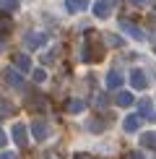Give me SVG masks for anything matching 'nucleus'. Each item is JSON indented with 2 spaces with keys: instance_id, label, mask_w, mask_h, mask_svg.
Returning a JSON list of instances; mask_svg holds the SVG:
<instances>
[{
  "instance_id": "22",
  "label": "nucleus",
  "mask_w": 156,
  "mask_h": 159,
  "mask_svg": "<svg viewBox=\"0 0 156 159\" xmlns=\"http://www.w3.org/2000/svg\"><path fill=\"white\" fill-rule=\"evenodd\" d=\"M5 143H8V136H5V130H3V128H0V149H3V146H5Z\"/></svg>"
},
{
  "instance_id": "24",
  "label": "nucleus",
  "mask_w": 156,
  "mask_h": 159,
  "mask_svg": "<svg viewBox=\"0 0 156 159\" xmlns=\"http://www.w3.org/2000/svg\"><path fill=\"white\" fill-rule=\"evenodd\" d=\"M128 159H146V154H141V151H130Z\"/></svg>"
},
{
  "instance_id": "7",
  "label": "nucleus",
  "mask_w": 156,
  "mask_h": 159,
  "mask_svg": "<svg viewBox=\"0 0 156 159\" xmlns=\"http://www.w3.org/2000/svg\"><path fill=\"white\" fill-rule=\"evenodd\" d=\"M13 65H16L21 73H29V70H31V57L26 55V52H18V55L13 57Z\"/></svg>"
},
{
  "instance_id": "13",
  "label": "nucleus",
  "mask_w": 156,
  "mask_h": 159,
  "mask_svg": "<svg viewBox=\"0 0 156 159\" xmlns=\"http://www.w3.org/2000/svg\"><path fill=\"white\" fill-rule=\"evenodd\" d=\"M115 102L120 104V107H130V104H135V97L130 94V91H117V97H115Z\"/></svg>"
},
{
  "instance_id": "17",
  "label": "nucleus",
  "mask_w": 156,
  "mask_h": 159,
  "mask_svg": "<svg viewBox=\"0 0 156 159\" xmlns=\"http://www.w3.org/2000/svg\"><path fill=\"white\" fill-rule=\"evenodd\" d=\"M31 78H34V84H42L44 78H47V70H44V68H34V70H31Z\"/></svg>"
},
{
  "instance_id": "4",
  "label": "nucleus",
  "mask_w": 156,
  "mask_h": 159,
  "mask_svg": "<svg viewBox=\"0 0 156 159\" xmlns=\"http://www.w3.org/2000/svg\"><path fill=\"white\" fill-rule=\"evenodd\" d=\"M120 29L125 31L128 37H133L135 42H143V39H146V34H143V31H141V29H138V26H135L133 21H128V18H122V21H120Z\"/></svg>"
},
{
  "instance_id": "27",
  "label": "nucleus",
  "mask_w": 156,
  "mask_h": 159,
  "mask_svg": "<svg viewBox=\"0 0 156 159\" xmlns=\"http://www.w3.org/2000/svg\"><path fill=\"white\" fill-rule=\"evenodd\" d=\"M154 52H156V47H154Z\"/></svg>"
},
{
  "instance_id": "9",
  "label": "nucleus",
  "mask_w": 156,
  "mask_h": 159,
  "mask_svg": "<svg viewBox=\"0 0 156 159\" xmlns=\"http://www.w3.org/2000/svg\"><path fill=\"white\" fill-rule=\"evenodd\" d=\"M122 81H125V76L120 73V70H109L107 78H104V84H107V89H120Z\"/></svg>"
},
{
  "instance_id": "3",
  "label": "nucleus",
  "mask_w": 156,
  "mask_h": 159,
  "mask_svg": "<svg viewBox=\"0 0 156 159\" xmlns=\"http://www.w3.org/2000/svg\"><path fill=\"white\" fill-rule=\"evenodd\" d=\"M24 44H26L29 50L44 47V44H47V34H44V31H29V34L24 37Z\"/></svg>"
},
{
  "instance_id": "15",
  "label": "nucleus",
  "mask_w": 156,
  "mask_h": 159,
  "mask_svg": "<svg viewBox=\"0 0 156 159\" xmlns=\"http://www.w3.org/2000/svg\"><path fill=\"white\" fill-rule=\"evenodd\" d=\"M18 8H21V0H0V11L13 13V11H18Z\"/></svg>"
},
{
  "instance_id": "5",
  "label": "nucleus",
  "mask_w": 156,
  "mask_h": 159,
  "mask_svg": "<svg viewBox=\"0 0 156 159\" xmlns=\"http://www.w3.org/2000/svg\"><path fill=\"white\" fill-rule=\"evenodd\" d=\"M11 133H13V141H16L18 146H26V143H29V128H26L24 123H16Z\"/></svg>"
},
{
  "instance_id": "16",
  "label": "nucleus",
  "mask_w": 156,
  "mask_h": 159,
  "mask_svg": "<svg viewBox=\"0 0 156 159\" xmlns=\"http://www.w3.org/2000/svg\"><path fill=\"white\" fill-rule=\"evenodd\" d=\"M68 110L73 112V115H78V112H83V110H86V102H81V99H70Z\"/></svg>"
},
{
  "instance_id": "26",
  "label": "nucleus",
  "mask_w": 156,
  "mask_h": 159,
  "mask_svg": "<svg viewBox=\"0 0 156 159\" xmlns=\"http://www.w3.org/2000/svg\"><path fill=\"white\" fill-rule=\"evenodd\" d=\"M130 3H135V5H143V3H148V0H130Z\"/></svg>"
},
{
  "instance_id": "2",
  "label": "nucleus",
  "mask_w": 156,
  "mask_h": 159,
  "mask_svg": "<svg viewBox=\"0 0 156 159\" xmlns=\"http://www.w3.org/2000/svg\"><path fill=\"white\" fill-rule=\"evenodd\" d=\"M130 86H133L135 91L148 89V76H146V70H141V68H133V70H130Z\"/></svg>"
},
{
  "instance_id": "10",
  "label": "nucleus",
  "mask_w": 156,
  "mask_h": 159,
  "mask_svg": "<svg viewBox=\"0 0 156 159\" xmlns=\"http://www.w3.org/2000/svg\"><path fill=\"white\" fill-rule=\"evenodd\" d=\"M122 128H125V133H138V128H141V115H128L125 120H122Z\"/></svg>"
},
{
  "instance_id": "18",
  "label": "nucleus",
  "mask_w": 156,
  "mask_h": 159,
  "mask_svg": "<svg viewBox=\"0 0 156 159\" xmlns=\"http://www.w3.org/2000/svg\"><path fill=\"white\" fill-rule=\"evenodd\" d=\"M8 115H13V104L0 99V117H8Z\"/></svg>"
},
{
  "instance_id": "8",
  "label": "nucleus",
  "mask_w": 156,
  "mask_h": 159,
  "mask_svg": "<svg viewBox=\"0 0 156 159\" xmlns=\"http://www.w3.org/2000/svg\"><path fill=\"white\" fill-rule=\"evenodd\" d=\"M109 13H112V3L109 0H96L94 3V16L96 18H107Z\"/></svg>"
},
{
  "instance_id": "12",
  "label": "nucleus",
  "mask_w": 156,
  "mask_h": 159,
  "mask_svg": "<svg viewBox=\"0 0 156 159\" xmlns=\"http://www.w3.org/2000/svg\"><path fill=\"white\" fill-rule=\"evenodd\" d=\"M138 110H141V117H154V120H156V115H154V102H151V99H141V102H138Z\"/></svg>"
},
{
  "instance_id": "23",
  "label": "nucleus",
  "mask_w": 156,
  "mask_h": 159,
  "mask_svg": "<svg viewBox=\"0 0 156 159\" xmlns=\"http://www.w3.org/2000/svg\"><path fill=\"white\" fill-rule=\"evenodd\" d=\"M104 104H107V97L99 94V97H96V107H104Z\"/></svg>"
},
{
  "instance_id": "14",
  "label": "nucleus",
  "mask_w": 156,
  "mask_h": 159,
  "mask_svg": "<svg viewBox=\"0 0 156 159\" xmlns=\"http://www.w3.org/2000/svg\"><path fill=\"white\" fill-rule=\"evenodd\" d=\"M141 146H146V149H156V130L141 133Z\"/></svg>"
},
{
  "instance_id": "1",
  "label": "nucleus",
  "mask_w": 156,
  "mask_h": 159,
  "mask_svg": "<svg viewBox=\"0 0 156 159\" xmlns=\"http://www.w3.org/2000/svg\"><path fill=\"white\" fill-rule=\"evenodd\" d=\"M3 78H5V84H8L11 89L24 91V76H21V70H16V68H5V70H3Z\"/></svg>"
},
{
  "instance_id": "25",
  "label": "nucleus",
  "mask_w": 156,
  "mask_h": 159,
  "mask_svg": "<svg viewBox=\"0 0 156 159\" xmlns=\"http://www.w3.org/2000/svg\"><path fill=\"white\" fill-rule=\"evenodd\" d=\"M0 159H16V154H13V151H3V154H0Z\"/></svg>"
},
{
  "instance_id": "19",
  "label": "nucleus",
  "mask_w": 156,
  "mask_h": 159,
  "mask_svg": "<svg viewBox=\"0 0 156 159\" xmlns=\"http://www.w3.org/2000/svg\"><path fill=\"white\" fill-rule=\"evenodd\" d=\"M104 42L112 44V47H122V39L117 37V34H107V37H104Z\"/></svg>"
},
{
  "instance_id": "20",
  "label": "nucleus",
  "mask_w": 156,
  "mask_h": 159,
  "mask_svg": "<svg viewBox=\"0 0 156 159\" xmlns=\"http://www.w3.org/2000/svg\"><path fill=\"white\" fill-rule=\"evenodd\" d=\"M13 29V21H11V18H3V16H0V31H11Z\"/></svg>"
},
{
  "instance_id": "21",
  "label": "nucleus",
  "mask_w": 156,
  "mask_h": 159,
  "mask_svg": "<svg viewBox=\"0 0 156 159\" xmlns=\"http://www.w3.org/2000/svg\"><path fill=\"white\" fill-rule=\"evenodd\" d=\"M86 128L89 130H102V123L99 120H86Z\"/></svg>"
},
{
  "instance_id": "11",
  "label": "nucleus",
  "mask_w": 156,
  "mask_h": 159,
  "mask_svg": "<svg viewBox=\"0 0 156 159\" xmlns=\"http://www.w3.org/2000/svg\"><path fill=\"white\" fill-rule=\"evenodd\" d=\"M86 8H89V0H65V11L68 13H78Z\"/></svg>"
},
{
  "instance_id": "6",
  "label": "nucleus",
  "mask_w": 156,
  "mask_h": 159,
  "mask_svg": "<svg viewBox=\"0 0 156 159\" xmlns=\"http://www.w3.org/2000/svg\"><path fill=\"white\" fill-rule=\"evenodd\" d=\"M29 130H31V136L37 138V141H44V138H50V128H47V123H42V120H34L29 125Z\"/></svg>"
}]
</instances>
